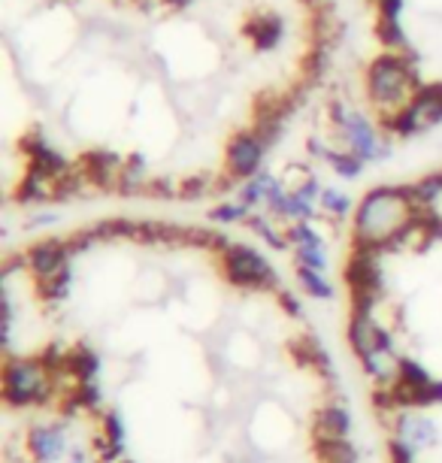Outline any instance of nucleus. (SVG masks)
Wrapping results in <instances>:
<instances>
[{"label": "nucleus", "mask_w": 442, "mask_h": 463, "mask_svg": "<svg viewBox=\"0 0 442 463\" xmlns=\"http://www.w3.org/2000/svg\"><path fill=\"white\" fill-rule=\"evenodd\" d=\"M418 52L412 46L403 52L379 55L367 67V94L372 107L382 109V116H394L403 107H409L412 98L424 85L418 82Z\"/></svg>", "instance_id": "2"}, {"label": "nucleus", "mask_w": 442, "mask_h": 463, "mask_svg": "<svg viewBox=\"0 0 442 463\" xmlns=\"http://www.w3.org/2000/svg\"><path fill=\"white\" fill-rule=\"evenodd\" d=\"M279 303L291 318H303V303L291 291H285V288H279Z\"/></svg>", "instance_id": "35"}, {"label": "nucleus", "mask_w": 442, "mask_h": 463, "mask_svg": "<svg viewBox=\"0 0 442 463\" xmlns=\"http://www.w3.org/2000/svg\"><path fill=\"white\" fill-rule=\"evenodd\" d=\"M58 222V215L55 213H40V215H33V218H28V231H37V227H46V224H55Z\"/></svg>", "instance_id": "36"}, {"label": "nucleus", "mask_w": 442, "mask_h": 463, "mask_svg": "<svg viewBox=\"0 0 442 463\" xmlns=\"http://www.w3.org/2000/svg\"><path fill=\"white\" fill-rule=\"evenodd\" d=\"M251 37H255V46L258 49H276L282 43V37H285V24H282V19L279 15H273V13H267L264 15V22L258 24V28H251L249 31Z\"/></svg>", "instance_id": "22"}, {"label": "nucleus", "mask_w": 442, "mask_h": 463, "mask_svg": "<svg viewBox=\"0 0 442 463\" xmlns=\"http://www.w3.org/2000/svg\"><path fill=\"white\" fill-rule=\"evenodd\" d=\"M327 164H331V167L340 173L343 179H358L361 173H363V161L354 152H334V148H331V155H327Z\"/></svg>", "instance_id": "28"}, {"label": "nucleus", "mask_w": 442, "mask_h": 463, "mask_svg": "<svg viewBox=\"0 0 442 463\" xmlns=\"http://www.w3.org/2000/svg\"><path fill=\"white\" fill-rule=\"evenodd\" d=\"M297 285L303 288V294L312 297V300H324V303H331L334 297H336L334 282H331V279H327V273H318V269L297 267Z\"/></svg>", "instance_id": "17"}, {"label": "nucleus", "mask_w": 442, "mask_h": 463, "mask_svg": "<svg viewBox=\"0 0 442 463\" xmlns=\"http://www.w3.org/2000/svg\"><path fill=\"white\" fill-rule=\"evenodd\" d=\"M379 4V19H400L406 0H376Z\"/></svg>", "instance_id": "34"}, {"label": "nucleus", "mask_w": 442, "mask_h": 463, "mask_svg": "<svg viewBox=\"0 0 442 463\" xmlns=\"http://www.w3.org/2000/svg\"><path fill=\"white\" fill-rule=\"evenodd\" d=\"M273 182H276L273 173L261 170V173H258V176H251V179H246V182H240L237 200H240V203H246L249 209L261 206L264 200H267V191H270Z\"/></svg>", "instance_id": "20"}, {"label": "nucleus", "mask_w": 442, "mask_h": 463, "mask_svg": "<svg viewBox=\"0 0 442 463\" xmlns=\"http://www.w3.org/2000/svg\"><path fill=\"white\" fill-rule=\"evenodd\" d=\"M294 260L297 267H309V269H318V273H327L331 269V258H327V249L318 246V249H294Z\"/></svg>", "instance_id": "30"}, {"label": "nucleus", "mask_w": 442, "mask_h": 463, "mask_svg": "<svg viewBox=\"0 0 442 463\" xmlns=\"http://www.w3.org/2000/svg\"><path fill=\"white\" fill-rule=\"evenodd\" d=\"M71 264H73L71 246H67V240H58V237L33 242V246L24 251V267H28V273L33 276V282H46V279L58 276L61 269Z\"/></svg>", "instance_id": "6"}, {"label": "nucleus", "mask_w": 442, "mask_h": 463, "mask_svg": "<svg viewBox=\"0 0 442 463\" xmlns=\"http://www.w3.org/2000/svg\"><path fill=\"white\" fill-rule=\"evenodd\" d=\"M246 227H249L251 233H258V237H261V240L267 242V246L276 249V251H288V246H291L288 237L276 231L273 222H270V218H267V215H249Z\"/></svg>", "instance_id": "24"}, {"label": "nucleus", "mask_w": 442, "mask_h": 463, "mask_svg": "<svg viewBox=\"0 0 442 463\" xmlns=\"http://www.w3.org/2000/svg\"><path fill=\"white\" fill-rule=\"evenodd\" d=\"M125 164H127V158H121L118 152H109V148H91V152L82 155L80 167L85 170V176L91 179L94 188L118 191V179H121Z\"/></svg>", "instance_id": "11"}, {"label": "nucleus", "mask_w": 442, "mask_h": 463, "mask_svg": "<svg viewBox=\"0 0 442 463\" xmlns=\"http://www.w3.org/2000/svg\"><path fill=\"white\" fill-rule=\"evenodd\" d=\"M167 4L173 6V10H185V6L192 4V0H167Z\"/></svg>", "instance_id": "38"}, {"label": "nucleus", "mask_w": 442, "mask_h": 463, "mask_svg": "<svg viewBox=\"0 0 442 463\" xmlns=\"http://www.w3.org/2000/svg\"><path fill=\"white\" fill-rule=\"evenodd\" d=\"M409 194L418 209H433L437 200L442 197V173H430L421 182H415V185H409Z\"/></svg>", "instance_id": "21"}, {"label": "nucleus", "mask_w": 442, "mask_h": 463, "mask_svg": "<svg viewBox=\"0 0 442 463\" xmlns=\"http://www.w3.org/2000/svg\"><path fill=\"white\" fill-rule=\"evenodd\" d=\"M418 213L409 185H379L363 194L354 209V246L400 251L418 237Z\"/></svg>", "instance_id": "1"}, {"label": "nucleus", "mask_w": 442, "mask_h": 463, "mask_svg": "<svg viewBox=\"0 0 442 463\" xmlns=\"http://www.w3.org/2000/svg\"><path fill=\"white\" fill-rule=\"evenodd\" d=\"M264 155H267V146L255 137V130L237 134L228 146V173L237 182L258 176V173H261V164H264Z\"/></svg>", "instance_id": "8"}, {"label": "nucleus", "mask_w": 442, "mask_h": 463, "mask_svg": "<svg viewBox=\"0 0 442 463\" xmlns=\"http://www.w3.org/2000/svg\"><path fill=\"white\" fill-rule=\"evenodd\" d=\"M297 191V194H303L309 200V203H318V200H322V194H324V188H322V182H318L315 176H306L303 179V185H297L294 188Z\"/></svg>", "instance_id": "33"}, {"label": "nucleus", "mask_w": 442, "mask_h": 463, "mask_svg": "<svg viewBox=\"0 0 442 463\" xmlns=\"http://www.w3.org/2000/svg\"><path fill=\"white\" fill-rule=\"evenodd\" d=\"M100 436L109 439L112 445H127V421L121 415V409H103L100 412Z\"/></svg>", "instance_id": "23"}, {"label": "nucleus", "mask_w": 442, "mask_h": 463, "mask_svg": "<svg viewBox=\"0 0 442 463\" xmlns=\"http://www.w3.org/2000/svg\"><path fill=\"white\" fill-rule=\"evenodd\" d=\"M361 361V370L363 375L376 384V388H394L397 382H400V361L403 354H397L394 348H372Z\"/></svg>", "instance_id": "13"}, {"label": "nucleus", "mask_w": 442, "mask_h": 463, "mask_svg": "<svg viewBox=\"0 0 442 463\" xmlns=\"http://www.w3.org/2000/svg\"><path fill=\"white\" fill-rule=\"evenodd\" d=\"M285 218H288V222H312V218H315V203H309L303 194L291 191L288 206H285Z\"/></svg>", "instance_id": "31"}, {"label": "nucleus", "mask_w": 442, "mask_h": 463, "mask_svg": "<svg viewBox=\"0 0 442 463\" xmlns=\"http://www.w3.org/2000/svg\"><path fill=\"white\" fill-rule=\"evenodd\" d=\"M285 237H288V242L294 249H318V246H324V240H322V233L315 231V227H312V222H291L288 224V233H285Z\"/></svg>", "instance_id": "26"}, {"label": "nucleus", "mask_w": 442, "mask_h": 463, "mask_svg": "<svg viewBox=\"0 0 442 463\" xmlns=\"http://www.w3.org/2000/svg\"><path fill=\"white\" fill-rule=\"evenodd\" d=\"M294 352H297V357H300L303 364H309L312 370H315L318 379L336 382V364H334V357H331V352H327L322 343H318L315 336H303Z\"/></svg>", "instance_id": "16"}, {"label": "nucleus", "mask_w": 442, "mask_h": 463, "mask_svg": "<svg viewBox=\"0 0 442 463\" xmlns=\"http://www.w3.org/2000/svg\"><path fill=\"white\" fill-rule=\"evenodd\" d=\"M221 260V273L233 288L242 291H279L282 279L276 273V267L267 260L261 251L246 246V242H228L219 251Z\"/></svg>", "instance_id": "4"}, {"label": "nucleus", "mask_w": 442, "mask_h": 463, "mask_svg": "<svg viewBox=\"0 0 442 463\" xmlns=\"http://www.w3.org/2000/svg\"><path fill=\"white\" fill-rule=\"evenodd\" d=\"M379 40H382V46L388 52H403V49H409V37H406V31H403V24L400 19H379Z\"/></svg>", "instance_id": "25"}, {"label": "nucleus", "mask_w": 442, "mask_h": 463, "mask_svg": "<svg viewBox=\"0 0 442 463\" xmlns=\"http://www.w3.org/2000/svg\"><path fill=\"white\" fill-rule=\"evenodd\" d=\"M55 394H61L55 373L42 364V357H15L6 354L0 373V400L6 409H42Z\"/></svg>", "instance_id": "3"}, {"label": "nucleus", "mask_w": 442, "mask_h": 463, "mask_svg": "<svg viewBox=\"0 0 442 463\" xmlns=\"http://www.w3.org/2000/svg\"><path fill=\"white\" fill-rule=\"evenodd\" d=\"M64 463H91V458L85 451H71V458H67Z\"/></svg>", "instance_id": "37"}, {"label": "nucleus", "mask_w": 442, "mask_h": 463, "mask_svg": "<svg viewBox=\"0 0 442 463\" xmlns=\"http://www.w3.org/2000/svg\"><path fill=\"white\" fill-rule=\"evenodd\" d=\"M354 427L352 409L345 400H331L322 409H315V421H312V442L315 439H349Z\"/></svg>", "instance_id": "12"}, {"label": "nucleus", "mask_w": 442, "mask_h": 463, "mask_svg": "<svg viewBox=\"0 0 442 463\" xmlns=\"http://www.w3.org/2000/svg\"><path fill=\"white\" fill-rule=\"evenodd\" d=\"M251 209L240 200H228V203H219L210 209V222L215 224H240V222H249Z\"/></svg>", "instance_id": "27"}, {"label": "nucleus", "mask_w": 442, "mask_h": 463, "mask_svg": "<svg viewBox=\"0 0 442 463\" xmlns=\"http://www.w3.org/2000/svg\"><path fill=\"white\" fill-rule=\"evenodd\" d=\"M24 454L31 463H61L71 454V421H46L24 430Z\"/></svg>", "instance_id": "5"}, {"label": "nucleus", "mask_w": 442, "mask_h": 463, "mask_svg": "<svg viewBox=\"0 0 442 463\" xmlns=\"http://www.w3.org/2000/svg\"><path fill=\"white\" fill-rule=\"evenodd\" d=\"M100 370H103V361H100V354L94 352L91 345H85V343H76L67 348V379H71L73 384H80V382H98L100 379ZM61 379V375H58Z\"/></svg>", "instance_id": "15"}, {"label": "nucleus", "mask_w": 442, "mask_h": 463, "mask_svg": "<svg viewBox=\"0 0 442 463\" xmlns=\"http://www.w3.org/2000/svg\"><path fill=\"white\" fill-rule=\"evenodd\" d=\"M318 463H361L358 449L349 439H315Z\"/></svg>", "instance_id": "19"}, {"label": "nucleus", "mask_w": 442, "mask_h": 463, "mask_svg": "<svg viewBox=\"0 0 442 463\" xmlns=\"http://www.w3.org/2000/svg\"><path fill=\"white\" fill-rule=\"evenodd\" d=\"M73 282H76V273H73V264H71V267L61 269L58 276L46 279V282H37V291H40V297H42L46 303L58 306V303H64L67 297H71Z\"/></svg>", "instance_id": "18"}, {"label": "nucleus", "mask_w": 442, "mask_h": 463, "mask_svg": "<svg viewBox=\"0 0 442 463\" xmlns=\"http://www.w3.org/2000/svg\"><path fill=\"white\" fill-rule=\"evenodd\" d=\"M24 155H28V170H37V173H46L52 179H61L67 170L73 167L71 161L64 158V155L58 152L55 146L49 143V137L42 134L40 128H33L28 137H24Z\"/></svg>", "instance_id": "9"}, {"label": "nucleus", "mask_w": 442, "mask_h": 463, "mask_svg": "<svg viewBox=\"0 0 442 463\" xmlns=\"http://www.w3.org/2000/svg\"><path fill=\"white\" fill-rule=\"evenodd\" d=\"M391 436H400V439L409 442L412 449L424 451V449L439 445V424L433 421L428 412H421V409H403V412H397Z\"/></svg>", "instance_id": "10"}, {"label": "nucleus", "mask_w": 442, "mask_h": 463, "mask_svg": "<svg viewBox=\"0 0 442 463\" xmlns=\"http://www.w3.org/2000/svg\"><path fill=\"white\" fill-rule=\"evenodd\" d=\"M318 206H322L327 215H334V218H345V215L352 213V197L345 194V191L324 188V194H322V200H318Z\"/></svg>", "instance_id": "29"}, {"label": "nucleus", "mask_w": 442, "mask_h": 463, "mask_svg": "<svg viewBox=\"0 0 442 463\" xmlns=\"http://www.w3.org/2000/svg\"><path fill=\"white\" fill-rule=\"evenodd\" d=\"M379 336H382V325L376 321V312H352L349 325H345V343L354 357L379 348Z\"/></svg>", "instance_id": "14"}, {"label": "nucleus", "mask_w": 442, "mask_h": 463, "mask_svg": "<svg viewBox=\"0 0 442 463\" xmlns=\"http://www.w3.org/2000/svg\"><path fill=\"white\" fill-rule=\"evenodd\" d=\"M340 130H343V139H345V146H349V152L358 155L363 164L385 161L388 155H391V148L376 137V130H372V125L361 116V112H352V116L340 125Z\"/></svg>", "instance_id": "7"}, {"label": "nucleus", "mask_w": 442, "mask_h": 463, "mask_svg": "<svg viewBox=\"0 0 442 463\" xmlns=\"http://www.w3.org/2000/svg\"><path fill=\"white\" fill-rule=\"evenodd\" d=\"M388 463H418V449H412L400 436H391L388 439Z\"/></svg>", "instance_id": "32"}]
</instances>
